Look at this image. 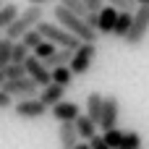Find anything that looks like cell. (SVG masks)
I'll use <instances>...</instances> for the list:
<instances>
[{
  "label": "cell",
  "mask_w": 149,
  "mask_h": 149,
  "mask_svg": "<svg viewBox=\"0 0 149 149\" xmlns=\"http://www.w3.org/2000/svg\"><path fill=\"white\" fill-rule=\"evenodd\" d=\"M86 144H89V149H107V147H105V141H102L100 136H94V139H89Z\"/></svg>",
  "instance_id": "cell-30"
},
{
  "label": "cell",
  "mask_w": 149,
  "mask_h": 149,
  "mask_svg": "<svg viewBox=\"0 0 149 149\" xmlns=\"http://www.w3.org/2000/svg\"><path fill=\"white\" fill-rule=\"evenodd\" d=\"M97 31L100 34H110L113 31V26H115V18H118V8H113V5H102L100 8V13H97Z\"/></svg>",
  "instance_id": "cell-12"
},
{
  "label": "cell",
  "mask_w": 149,
  "mask_h": 149,
  "mask_svg": "<svg viewBox=\"0 0 149 149\" xmlns=\"http://www.w3.org/2000/svg\"><path fill=\"white\" fill-rule=\"evenodd\" d=\"M118 115H120V102H118L115 94H107V97L102 100V113H100L97 128H102V131L118 128Z\"/></svg>",
  "instance_id": "cell-7"
},
{
  "label": "cell",
  "mask_w": 149,
  "mask_h": 149,
  "mask_svg": "<svg viewBox=\"0 0 149 149\" xmlns=\"http://www.w3.org/2000/svg\"><path fill=\"white\" fill-rule=\"evenodd\" d=\"M105 3L113 5V8H118V10H134V8H136L134 0H105Z\"/></svg>",
  "instance_id": "cell-28"
},
{
  "label": "cell",
  "mask_w": 149,
  "mask_h": 149,
  "mask_svg": "<svg viewBox=\"0 0 149 149\" xmlns=\"http://www.w3.org/2000/svg\"><path fill=\"white\" fill-rule=\"evenodd\" d=\"M10 47H13V42L5 39V37H0V68H5L10 63Z\"/></svg>",
  "instance_id": "cell-25"
},
{
  "label": "cell",
  "mask_w": 149,
  "mask_h": 149,
  "mask_svg": "<svg viewBox=\"0 0 149 149\" xmlns=\"http://www.w3.org/2000/svg\"><path fill=\"white\" fill-rule=\"evenodd\" d=\"M55 50H58V47H55L52 42H47V39H42V42H39V45H37V47L31 50V55H34L37 60H47V58H50V55H52Z\"/></svg>",
  "instance_id": "cell-21"
},
{
  "label": "cell",
  "mask_w": 149,
  "mask_h": 149,
  "mask_svg": "<svg viewBox=\"0 0 149 149\" xmlns=\"http://www.w3.org/2000/svg\"><path fill=\"white\" fill-rule=\"evenodd\" d=\"M120 147H123V149H141V136H139L136 131H123ZM120 147H118V149H120Z\"/></svg>",
  "instance_id": "cell-23"
},
{
  "label": "cell",
  "mask_w": 149,
  "mask_h": 149,
  "mask_svg": "<svg viewBox=\"0 0 149 149\" xmlns=\"http://www.w3.org/2000/svg\"><path fill=\"white\" fill-rule=\"evenodd\" d=\"M16 16H18V5H13V3H3V5H0V29L10 26V24L16 21Z\"/></svg>",
  "instance_id": "cell-19"
},
{
  "label": "cell",
  "mask_w": 149,
  "mask_h": 149,
  "mask_svg": "<svg viewBox=\"0 0 149 149\" xmlns=\"http://www.w3.org/2000/svg\"><path fill=\"white\" fill-rule=\"evenodd\" d=\"M73 149H89V144H76Z\"/></svg>",
  "instance_id": "cell-35"
},
{
  "label": "cell",
  "mask_w": 149,
  "mask_h": 149,
  "mask_svg": "<svg viewBox=\"0 0 149 149\" xmlns=\"http://www.w3.org/2000/svg\"><path fill=\"white\" fill-rule=\"evenodd\" d=\"M94 58H97V42H81L76 50H73V58L68 63L71 73L73 76H84L92 65H94Z\"/></svg>",
  "instance_id": "cell-4"
},
{
  "label": "cell",
  "mask_w": 149,
  "mask_h": 149,
  "mask_svg": "<svg viewBox=\"0 0 149 149\" xmlns=\"http://www.w3.org/2000/svg\"><path fill=\"white\" fill-rule=\"evenodd\" d=\"M45 3H52V0H29V5H45Z\"/></svg>",
  "instance_id": "cell-32"
},
{
  "label": "cell",
  "mask_w": 149,
  "mask_h": 149,
  "mask_svg": "<svg viewBox=\"0 0 149 149\" xmlns=\"http://www.w3.org/2000/svg\"><path fill=\"white\" fill-rule=\"evenodd\" d=\"M102 5H105V0H84V8H86V10H92V13H97Z\"/></svg>",
  "instance_id": "cell-29"
},
{
  "label": "cell",
  "mask_w": 149,
  "mask_h": 149,
  "mask_svg": "<svg viewBox=\"0 0 149 149\" xmlns=\"http://www.w3.org/2000/svg\"><path fill=\"white\" fill-rule=\"evenodd\" d=\"M42 18H45V8H42V5H29V8H24V10H18L16 21L3 29V31H5V39L18 42V39H21L29 29H34Z\"/></svg>",
  "instance_id": "cell-2"
},
{
  "label": "cell",
  "mask_w": 149,
  "mask_h": 149,
  "mask_svg": "<svg viewBox=\"0 0 149 149\" xmlns=\"http://www.w3.org/2000/svg\"><path fill=\"white\" fill-rule=\"evenodd\" d=\"M0 92L10 100H29V97H37L39 94V86L29 79V76H21V79H13V81H5L0 86Z\"/></svg>",
  "instance_id": "cell-6"
},
{
  "label": "cell",
  "mask_w": 149,
  "mask_h": 149,
  "mask_svg": "<svg viewBox=\"0 0 149 149\" xmlns=\"http://www.w3.org/2000/svg\"><path fill=\"white\" fill-rule=\"evenodd\" d=\"M50 113H52V118H55L58 123H73V120L81 115L79 105H76V102H68V100H60L58 105H52Z\"/></svg>",
  "instance_id": "cell-10"
},
{
  "label": "cell",
  "mask_w": 149,
  "mask_h": 149,
  "mask_svg": "<svg viewBox=\"0 0 149 149\" xmlns=\"http://www.w3.org/2000/svg\"><path fill=\"white\" fill-rule=\"evenodd\" d=\"M63 8H68V10H73L76 16H84L86 13V8H84V0H58Z\"/></svg>",
  "instance_id": "cell-26"
},
{
  "label": "cell",
  "mask_w": 149,
  "mask_h": 149,
  "mask_svg": "<svg viewBox=\"0 0 149 149\" xmlns=\"http://www.w3.org/2000/svg\"><path fill=\"white\" fill-rule=\"evenodd\" d=\"M13 113L24 120H34V118H42L47 113V107L37 100V97H29V100H16V105H10Z\"/></svg>",
  "instance_id": "cell-8"
},
{
  "label": "cell",
  "mask_w": 149,
  "mask_h": 149,
  "mask_svg": "<svg viewBox=\"0 0 149 149\" xmlns=\"http://www.w3.org/2000/svg\"><path fill=\"white\" fill-rule=\"evenodd\" d=\"M100 139L105 141V147H107V149H118V147H120V139H123V131H120V128H110V131H105Z\"/></svg>",
  "instance_id": "cell-20"
},
{
  "label": "cell",
  "mask_w": 149,
  "mask_h": 149,
  "mask_svg": "<svg viewBox=\"0 0 149 149\" xmlns=\"http://www.w3.org/2000/svg\"><path fill=\"white\" fill-rule=\"evenodd\" d=\"M58 139H60V147L63 149H73L79 144V134H76V128H73V123H60V128H58Z\"/></svg>",
  "instance_id": "cell-16"
},
{
  "label": "cell",
  "mask_w": 149,
  "mask_h": 149,
  "mask_svg": "<svg viewBox=\"0 0 149 149\" xmlns=\"http://www.w3.org/2000/svg\"><path fill=\"white\" fill-rule=\"evenodd\" d=\"M39 34H42V39H47V42H52L55 47H65V50H76L81 42L73 37V34H68L63 26H58V24H50V21H39L37 26H34Z\"/></svg>",
  "instance_id": "cell-3"
},
{
  "label": "cell",
  "mask_w": 149,
  "mask_h": 149,
  "mask_svg": "<svg viewBox=\"0 0 149 149\" xmlns=\"http://www.w3.org/2000/svg\"><path fill=\"white\" fill-rule=\"evenodd\" d=\"M136 5H149V0H134Z\"/></svg>",
  "instance_id": "cell-34"
},
{
  "label": "cell",
  "mask_w": 149,
  "mask_h": 149,
  "mask_svg": "<svg viewBox=\"0 0 149 149\" xmlns=\"http://www.w3.org/2000/svg\"><path fill=\"white\" fill-rule=\"evenodd\" d=\"M24 71H26V76H29L39 89L50 84V71H47V68H45V63H42V60H37L31 52H29V58L24 60Z\"/></svg>",
  "instance_id": "cell-9"
},
{
  "label": "cell",
  "mask_w": 149,
  "mask_h": 149,
  "mask_svg": "<svg viewBox=\"0 0 149 149\" xmlns=\"http://www.w3.org/2000/svg\"><path fill=\"white\" fill-rule=\"evenodd\" d=\"M73 128H76L79 139H84V141H89V139L97 136V123H94L92 118H86V115H79V118L73 120Z\"/></svg>",
  "instance_id": "cell-13"
},
{
  "label": "cell",
  "mask_w": 149,
  "mask_h": 149,
  "mask_svg": "<svg viewBox=\"0 0 149 149\" xmlns=\"http://www.w3.org/2000/svg\"><path fill=\"white\" fill-rule=\"evenodd\" d=\"M18 42H21V45H24V47H26V50L31 52V50H34V47H37L39 42H42V34H39L37 29H29V31H26V34H24V37L18 39Z\"/></svg>",
  "instance_id": "cell-24"
},
{
  "label": "cell",
  "mask_w": 149,
  "mask_h": 149,
  "mask_svg": "<svg viewBox=\"0 0 149 149\" xmlns=\"http://www.w3.org/2000/svg\"><path fill=\"white\" fill-rule=\"evenodd\" d=\"M71 58H73V50H65V47H58L47 60H42L45 63V68L47 71H52V68H60V65H68L71 63Z\"/></svg>",
  "instance_id": "cell-15"
},
{
  "label": "cell",
  "mask_w": 149,
  "mask_h": 149,
  "mask_svg": "<svg viewBox=\"0 0 149 149\" xmlns=\"http://www.w3.org/2000/svg\"><path fill=\"white\" fill-rule=\"evenodd\" d=\"M50 81L52 84H60V86H71V81H73V73H71V68L68 65H60V68H52L50 71Z\"/></svg>",
  "instance_id": "cell-18"
},
{
  "label": "cell",
  "mask_w": 149,
  "mask_h": 149,
  "mask_svg": "<svg viewBox=\"0 0 149 149\" xmlns=\"http://www.w3.org/2000/svg\"><path fill=\"white\" fill-rule=\"evenodd\" d=\"M3 3H5V0H0V5H3Z\"/></svg>",
  "instance_id": "cell-36"
},
{
  "label": "cell",
  "mask_w": 149,
  "mask_h": 149,
  "mask_svg": "<svg viewBox=\"0 0 149 149\" xmlns=\"http://www.w3.org/2000/svg\"><path fill=\"white\" fill-rule=\"evenodd\" d=\"M131 21H134V10H118V18H115V26H113V37L118 39H126L128 29H131Z\"/></svg>",
  "instance_id": "cell-14"
},
{
  "label": "cell",
  "mask_w": 149,
  "mask_h": 149,
  "mask_svg": "<svg viewBox=\"0 0 149 149\" xmlns=\"http://www.w3.org/2000/svg\"><path fill=\"white\" fill-rule=\"evenodd\" d=\"M29 58V50L21 45V42H13V47H10V63L13 65H24V60ZM8 63V65H10Z\"/></svg>",
  "instance_id": "cell-22"
},
{
  "label": "cell",
  "mask_w": 149,
  "mask_h": 149,
  "mask_svg": "<svg viewBox=\"0 0 149 149\" xmlns=\"http://www.w3.org/2000/svg\"><path fill=\"white\" fill-rule=\"evenodd\" d=\"M3 84H5V71L0 68V86H3Z\"/></svg>",
  "instance_id": "cell-33"
},
{
  "label": "cell",
  "mask_w": 149,
  "mask_h": 149,
  "mask_svg": "<svg viewBox=\"0 0 149 149\" xmlns=\"http://www.w3.org/2000/svg\"><path fill=\"white\" fill-rule=\"evenodd\" d=\"M5 71V81H13V79H21V76H26V71H24V65H5L3 68Z\"/></svg>",
  "instance_id": "cell-27"
},
{
  "label": "cell",
  "mask_w": 149,
  "mask_h": 149,
  "mask_svg": "<svg viewBox=\"0 0 149 149\" xmlns=\"http://www.w3.org/2000/svg\"><path fill=\"white\" fill-rule=\"evenodd\" d=\"M10 105H13V100H10V97H5V94L0 92V110H5V107H10Z\"/></svg>",
  "instance_id": "cell-31"
},
{
  "label": "cell",
  "mask_w": 149,
  "mask_h": 149,
  "mask_svg": "<svg viewBox=\"0 0 149 149\" xmlns=\"http://www.w3.org/2000/svg\"><path fill=\"white\" fill-rule=\"evenodd\" d=\"M120 149H123V147H120Z\"/></svg>",
  "instance_id": "cell-37"
},
{
  "label": "cell",
  "mask_w": 149,
  "mask_h": 149,
  "mask_svg": "<svg viewBox=\"0 0 149 149\" xmlns=\"http://www.w3.org/2000/svg\"><path fill=\"white\" fill-rule=\"evenodd\" d=\"M102 100H105V94H100V92H92L89 97H86V118H92L94 123H100V113H102Z\"/></svg>",
  "instance_id": "cell-17"
},
{
  "label": "cell",
  "mask_w": 149,
  "mask_h": 149,
  "mask_svg": "<svg viewBox=\"0 0 149 149\" xmlns=\"http://www.w3.org/2000/svg\"><path fill=\"white\" fill-rule=\"evenodd\" d=\"M52 16H55V24H58V26H63L68 34H73L79 42H97V31H94V29H89V26L84 24V16H76L73 10L63 8L60 3L52 8Z\"/></svg>",
  "instance_id": "cell-1"
},
{
  "label": "cell",
  "mask_w": 149,
  "mask_h": 149,
  "mask_svg": "<svg viewBox=\"0 0 149 149\" xmlns=\"http://www.w3.org/2000/svg\"><path fill=\"white\" fill-rule=\"evenodd\" d=\"M149 34V5H136V13H134V21H131V29L126 34V45L128 47H139Z\"/></svg>",
  "instance_id": "cell-5"
},
{
  "label": "cell",
  "mask_w": 149,
  "mask_h": 149,
  "mask_svg": "<svg viewBox=\"0 0 149 149\" xmlns=\"http://www.w3.org/2000/svg\"><path fill=\"white\" fill-rule=\"evenodd\" d=\"M37 100L50 110L52 105H58L60 100H65V86H60V84H52V81H50L47 86H42V89H39V97H37Z\"/></svg>",
  "instance_id": "cell-11"
}]
</instances>
